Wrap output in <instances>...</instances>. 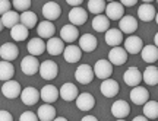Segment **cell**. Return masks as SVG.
Listing matches in <instances>:
<instances>
[{"label":"cell","instance_id":"6da1fadb","mask_svg":"<svg viewBox=\"0 0 158 121\" xmlns=\"http://www.w3.org/2000/svg\"><path fill=\"white\" fill-rule=\"evenodd\" d=\"M95 77V72H94V67L88 66V64H81L78 66V69L75 70V79L82 85H88L94 80Z\"/></svg>","mask_w":158,"mask_h":121},{"label":"cell","instance_id":"7a4b0ae2","mask_svg":"<svg viewBox=\"0 0 158 121\" xmlns=\"http://www.w3.org/2000/svg\"><path fill=\"white\" fill-rule=\"evenodd\" d=\"M40 66H41V63H38L37 60V57L35 55H25L21 61V70H22L23 75H27V76H32L35 73L40 72Z\"/></svg>","mask_w":158,"mask_h":121},{"label":"cell","instance_id":"3957f363","mask_svg":"<svg viewBox=\"0 0 158 121\" xmlns=\"http://www.w3.org/2000/svg\"><path fill=\"white\" fill-rule=\"evenodd\" d=\"M94 72H95V76L101 80H106V79H110V76L113 75V64L110 63V60H106V58H101L95 63L94 66Z\"/></svg>","mask_w":158,"mask_h":121},{"label":"cell","instance_id":"277c9868","mask_svg":"<svg viewBox=\"0 0 158 121\" xmlns=\"http://www.w3.org/2000/svg\"><path fill=\"white\" fill-rule=\"evenodd\" d=\"M57 73H59V66L53 60H45L41 63V66H40V76L43 77L44 80L56 79Z\"/></svg>","mask_w":158,"mask_h":121},{"label":"cell","instance_id":"5b68a950","mask_svg":"<svg viewBox=\"0 0 158 121\" xmlns=\"http://www.w3.org/2000/svg\"><path fill=\"white\" fill-rule=\"evenodd\" d=\"M22 91L23 89L21 88V83L16 82V80H7L2 86V94L7 99H15L18 96H21Z\"/></svg>","mask_w":158,"mask_h":121},{"label":"cell","instance_id":"8992f818","mask_svg":"<svg viewBox=\"0 0 158 121\" xmlns=\"http://www.w3.org/2000/svg\"><path fill=\"white\" fill-rule=\"evenodd\" d=\"M129 53L124 50V47H113L108 53V60L113 66H123L127 61Z\"/></svg>","mask_w":158,"mask_h":121},{"label":"cell","instance_id":"52a82bcc","mask_svg":"<svg viewBox=\"0 0 158 121\" xmlns=\"http://www.w3.org/2000/svg\"><path fill=\"white\" fill-rule=\"evenodd\" d=\"M123 80L127 86L136 88V86H139V83L143 80V77H142V73L138 67H129L123 75Z\"/></svg>","mask_w":158,"mask_h":121},{"label":"cell","instance_id":"ba28073f","mask_svg":"<svg viewBox=\"0 0 158 121\" xmlns=\"http://www.w3.org/2000/svg\"><path fill=\"white\" fill-rule=\"evenodd\" d=\"M68 18H69V21H70L72 25L81 26V25H84V23L86 22V19H88V12L85 10L84 7H81V6L72 7V9L69 10Z\"/></svg>","mask_w":158,"mask_h":121},{"label":"cell","instance_id":"9c48e42d","mask_svg":"<svg viewBox=\"0 0 158 121\" xmlns=\"http://www.w3.org/2000/svg\"><path fill=\"white\" fill-rule=\"evenodd\" d=\"M60 38L68 42V44H73L75 41H79V29L72 23H68L60 29Z\"/></svg>","mask_w":158,"mask_h":121},{"label":"cell","instance_id":"30bf717a","mask_svg":"<svg viewBox=\"0 0 158 121\" xmlns=\"http://www.w3.org/2000/svg\"><path fill=\"white\" fill-rule=\"evenodd\" d=\"M106 16L110 21H120L124 16V6L120 2H111L106 7Z\"/></svg>","mask_w":158,"mask_h":121},{"label":"cell","instance_id":"8fae6325","mask_svg":"<svg viewBox=\"0 0 158 121\" xmlns=\"http://www.w3.org/2000/svg\"><path fill=\"white\" fill-rule=\"evenodd\" d=\"M62 15V7L57 5L56 2H47L43 6V16L45 18V21H56Z\"/></svg>","mask_w":158,"mask_h":121},{"label":"cell","instance_id":"7c38bea8","mask_svg":"<svg viewBox=\"0 0 158 121\" xmlns=\"http://www.w3.org/2000/svg\"><path fill=\"white\" fill-rule=\"evenodd\" d=\"M104 39H106L107 45H110L111 48H113V47H120V44L124 42L123 32H122L118 28H110L107 32L104 34Z\"/></svg>","mask_w":158,"mask_h":121},{"label":"cell","instance_id":"4fadbf2b","mask_svg":"<svg viewBox=\"0 0 158 121\" xmlns=\"http://www.w3.org/2000/svg\"><path fill=\"white\" fill-rule=\"evenodd\" d=\"M129 96H130V101L135 105H145L149 101V92L145 88H142V86L132 88Z\"/></svg>","mask_w":158,"mask_h":121},{"label":"cell","instance_id":"5bb4252c","mask_svg":"<svg viewBox=\"0 0 158 121\" xmlns=\"http://www.w3.org/2000/svg\"><path fill=\"white\" fill-rule=\"evenodd\" d=\"M118 29L123 34L133 35V32L138 29V21H136V18L130 16V15H124V16L118 21Z\"/></svg>","mask_w":158,"mask_h":121},{"label":"cell","instance_id":"9a60e30c","mask_svg":"<svg viewBox=\"0 0 158 121\" xmlns=\"http://www.w3.org/2000/svg\"><path fill=\"white\" fill-rule=\"evenodd\" d=\"M143 48V42H142L141 37L138 35H129L127 38L124 39V50L129 54H138L141 53Z\"/></svg>","mask_w":158,"mask_h":121},{"label":"cell","instance_id":"2e32d148","mask_svg":"<svg viewBox=\"0 0 158 121\" xmlns=\"http://www.w3.org/2000/svg\"><path fill=\"white\" fill-rule=\"evenodd\" d=\"M40 99H41V94H40L35 88H32V86L25 88L22 91V94H21V101H22L25 105H28V107L35 105Z\"/></svg>","mask_w":158,"mask_h":121},{"label":"cell","instance_id":"e0dca14e","mask_svg":"<svg viewBox=\"0 0 158 121\" xmlns=\"http://www.w3.org/2000/svg\"><path fill=\"white\" fill-rule=\"evenodd\" d=\"M40 94H41V99L44 101L45 104H53V102H56L59 96H60V91L54 86V85H45L43 86V89L40 91Z\"/></svg>","mask_w":158,"mask_h":121},{"label":"cell","instance_id":"ac0fdd59","mask_svg":"<svg viewBox=\"0 0 158 121\" xmlns=\"http://www.w3.org/2000/svg\"><path fill=\"white\" fill-rule=\"evenodd\" d=\"M111 114H113V117H116L117 120H124V118L130 114L129 104H127L126 101H122V99L116 101V102L111 105Z\"/></svg>","mask_w":158,"mask_h":121},{"label":"cell","instance_id":"d6986e66","mask_svg":"<svg viewBox=\"0 0 158 121\" xmlns=\"http://www.w3.org/2000/svg\"><path fill=\"white\" fill-rule=\"evenodd\" d=\"M155 16H157V12L151 3H142L138 7V18L142 22H151L155 19Z\"/></svg>","mask_w":158,"mask_h":121},{"label":"cell","instance_id":"ffe728a7","mask_svg":"<svg viewBox=\"0 0 158 121\" xmlns=\"http://www.w3.org/2000/svg\"><path fill=\"white\" fill-rule=\"evenodd\" d=\"M60 96L66 102L76 101V98L79 96V91L76 88V85H73V83H70V82H66L64 85H62V88H60Z\"/></svg>","mask_w":158,"mask_h":121},{"label":"cell","instance_id":"44dd1931","mask_svg":"<svg viewBox=\"0 0 158 121\" xmlns=\"http://www.w3.org/2000/svg\"><path fill=\"white\" fill-rule=\"evenodd\" d=\"M63 57L64 60L70 63V64H75L78 63L81 58H82V50L79 45H75V44H69L66 48H64V53H63Z\"/></svg>","mask_w":158,"mask_h":121},{"label":"cell","instance_id":"7402d4cb","mask_svg":"<svg viewBox=\"0 0 158 121\" xmlns=\"http://www.w3.org/2000/svg\"><path fill=\"white\" fill-rule=\"evenodd\" d=\"M56 32V26H54V23L51 22V21H41L38 23V26H37V34H38L40 38L43 39H50L53 38V35Z\"/></svg>","mask_w":158,"mask_h":121},{"label":"cell","instance_id":"603a6c76","mask_svg":"<svg viewBox=\"0 0 158 121\" xmlns=\"http://www.w3.org/2000/svg\"><path fill=\"white\" fill-rule=\"evenodd\" d=\"M100 91H101V94L106 98H114L118 94L120 88H118V83L114 79H106V80H102Z\"/></svg>","mask_w":158,"mask_h":121},{"label":"cell","instance_id":"cb8c5ba5","mask_svg":"<svg viewBox=\"0 0 158 121\" xmlns=\"http://www.w3.org/2000/svg\"><path fill=\"white\" fill-rule=\"evenodd\" d=\"M18 55H19V48L13 42H5L0 47V57H2V60L12 61L15 60Z\"/></svg>","mask_w":158,"mask_h":121},{"label":"cell","instance_id":"d4e9b609","mask_svg":"<svg viewBox=\"0 0 158 121\" xmlns=\"http://www.w3.org/2000/svg\"><path fill=\"white\" fill-rule=\"evenodd\" d=\"M95 105V99L89 92H82L76 98V107L81 111H91Z\"/></svg>","mask_w":158,"mask_h":121},{"label":"cell","instance_id":"484cf974","mask_svg":"<svg viewBox=\"0 0 158 121\" xmlns=\"http://www.w3.org/2000/svg\"><path fill=\"white\" fill-rule=\"evenodd\" d=\"M78 42H79L81 50L85 51V53H92L97 48V45H98V41H97V38L92 34H84V35H81Z\"/></svg>","mask_w":158,"mask_h":121},{"label":"cell","instance_id":"4316f807","mask_svg":"<svg viewBox=\"0 0 158 121\" xmlns=\"http://www.w3.org/2000/svg\"><path fill=\"white\" fill-rule=\"evenodd\" d=\"M45 50H47V42H45V41H43V38L37 37V38L29 39V42H28V53L31 55L38 57V55H41L43 53H44Z\"/></svg>","mask_w":158,"mask_h":121},{"label":"cell","instance_id":"83f0119b","mask_svg":"<svg viewBox=\"0 0 158 121\" xmlns=\"http://www.w3.org/2000/svg\"><path fill=\"white\" fill-rule=\"evenodd\" d=\"M142 60L148 63V64H152L158 60V47L155 44H148L145 45L141 51Z\"/></svg>","mask_w":158,"mask_h":121},{"label":"cell","instance_id":"f1b7e54d","mask_svg":"<svg viewBox=\"0 0 158 121\" xmlns=\"http://www.w3.org/2000/svg\"><path fill=\"white\" fill-rule=\"evenodd\" d=\"M64 41L62 38H56V37H53L47 41V51H48V54L51 55H60L62 53H64Z\"/></svg>","mask_w":158,"mask_h":121},{"label":"cell","instance_id":"f546056e","mask_svg":"<svg viewBox=\"0 0 158 121\" xmlns=\"http://www.w3.org/2000/svg\"><path fill=\"white\" fill-rule=\"evenodd\" d=\"M40 121H53L56 118V108L51 104H43L37 111Z\"/></svg>","mask_w":158,"mask_h":121},{"label":"cell","instance_id":"4dcf8cb0","mask_svg":"<svg viewBox=\"0 0 158 121\" xmlns=\"http://www.w3.org/2000/svg\"><path fill=\"white\" fill-rule=\"evenodd\" d=\"M92 29L97 31V32H107L110 29V19H108L106 15H97L94 19H92Z\"/></svg>","mask_w":158,"mask_h":121},{"label":"cell","instance_id":"1f68e13d","mask_svg":"<svg viewBox=\"0 0 158 121\" xmlns=\"http://www.w3.org/2000/svg\"><path fill=\"white\" fill-rule=\"evenodd\" d=\"M18 23H21V15L16 10H10L5 15H2V26L12 29L13 26H16Z\"/></svg>","mask_w":158,"mask_h":121},{"label":"cell","instance_id":"d6a6232c","mask_svg":"<svg viewBox=\"0 0 158 121\" xmlns=\"http://www.w3.org/2000/svg\"><path fill=\"white\" fill-rule=\"evenodd\" d=\"M29 35V28H27L22 23H18L16 26H13L10 29V38L13 41H25Z\"/></svg>","mask_w":158,"mask_h":121},{"label":"cell","instance_id":"836d02e7","mask_svg":"<svg viewBox=\"0 0 158 121\" xmlns=\"http://www.w3.org/2000/svg\"><path fill=\"white\" fill-rule=\"evenodd\" d=\"M142 77H143V82L149 85V86H155L158 85V67L155 66H148L145 69V72L142 73Z\"/></svg>","mask_w":158,"mask_h":121},{"label":"cell","instance_id":"e575fe53","mask_svg":"<svg viewBox=\"0 0 158 121\" xmlns=\"http://www.w3.org/2000/svg\"><path fill=\"white\" fill-rule=\"evenodd\" d=\"M13 73H15V69H13V64L10 61H6V60L0 61V80L2 82L12 80Z\"/></svg>","mask_w":158,"mask_h":121},{"label":"cell","instance_id":"d590c367","mask_svg":"<svg viewBox=\"0 0 158 121\" xmlns=\"http://www.w3.org/2000/svg\"><path fill=\"white\" fill-rule=\"evenodd\" d=\"M143 115L148 120H155L158 118V102L157 101H148L143 105Z\"/></svg>","mask_w":158,"mask_h":121},{"label":"cell","instance_id":"8d00e7d4","mask_svg":"<svg viewBox=\"0 0 158 121\" xmlns=\"http://www.w3.org/2000/svg\"><path fill=\"white\" fill-rule=\"evenodd\" d=\"M107 3L106 0H88V10L94 15H102V12H106Z\"/></svg>","mask_w":158,"mask_h":121},{"label":"cell","instance_id":"74e56055","mask_svg":"<svg viewBox=\"0 0 158 121\" xmlns=\"http://www.w3.org/2000/svg\"><path fill=\"white\" fill-rule=\"evenodd\" d=\"M37 21H38V18H37V15L34 12L27 10L23 13H21V23L25 25L27 28H34L37 25Z\"/></svg>","mask_w":158,"mask_h":121},{"label":"cell","instance_id":"f35d334b","mask_svg":"<svg viewBox=\"0 0 158 121\" xmlns=\"http://www.w3.org/2000/svg\"><path fill=\"white\" fill-rule=\"evenodd\" d=\"M31 0H13L12 2V5H13V7H15V10L16 12H27L29 10V7H31Z\"/></svg>","mask_w":158,"mask_h":121},{"label":"cell","instance_id":"ab89813d","mask_svg":"<svg viewBox=\"0 0 158 121\" xmlns=\"http://www.w3.org/2000/svg\"><path fill=\"white\" fill-rule=\"evenodd\" d=\"M19 121H40V118L37 114L31 112V111H27V112H22V114H21Z\"/></svg>","mask_w":158,"mask_h":121},{"label":"cell","instance_id":"60d3db41","mask_svg":"<svg viewBox=\"0 0 158 121\" xmlns=\"http://www.w3.org/2000/svg\"><path fill=\"white\" fill-rule=\"evenodd\" d=\"M10 2L9 0H0V15H5L7 12H10Z\"/></svg>","mask_w":158,"mask_h":121},{"label":"cell","instance_id":"b9f144b4","mask_svg":"<svg viewBox=\"0 0 158 121\" xmlns=\"http://www.w3.org/2000/svg\"><path fill=\"white\" fill-rule=\"evenodd\" d=\"M0 121H13V117L9 111L2 110L0 111Z\"/></svg>","mask_w":158,"mask_h":121},{"label":"cell","instance_id":"7bdbcfd3","mask_svg":"<svg viewBox=\"0 0 158 121\" xmlns=\"http://www.w3.org/2000/svg\"><path fill=\"white\" fill-rule=\"evenodd\" d=\"M120 3L124 6V7H132L138 3V0H120Z\"/></svg>","mask_w":158,"mask_h":121},{"label":"cell","instance_id":"ee69618b","mask_svg":"<svg viewBox=\"0 0 158 121\" xmlns=\"http://www.w3.org/2000/svg\"><path fill=\"white\" fill-rule=\"evenodd\" d=\"M82 2H84V0H66V3L70 6H73V7H78L79 5H82Z\"/></svg>","mask_w":158,"mask_h":121},{"label":"cell","instance_id":"f6af8a7d","mask_svg":"<svg viewBox=\"0 0 158 121\" xmlns=\"http://www.w3.org/2000/svg\"><path fill=\"white\" fill-rule=\"evenodd\" d=\"M81 121H98V120H97V117H94V115H91L89 114V115H85Z\"/></svg>","mask_w":158,"mask_h":121},{"label":"cell","instance_id":"bcb514c9","mask_svg":"<svg viewBox=\"0 0 158 121\" xmlns=\"http://www.w3.org/2000/svg\"><path fill=\"white\" fill-rule=\"evenodd\" d=\"M132 121H149V120H148V118H147L145 115H136Z\"/></svg>","mask_w":158,"mask_h":121},{"label":"cell","instance_id":"7dc6e473","mask_svg":"<svg viewBox=\"0 0 158 121\" xmlns=\"http://www.w3.org/2000/svg\"><path fill=\"white\" fill-rule=\"evenodd\" d=\"M53 121H68V118H64V117H56Z\"/></svg>","mask_w":158,"mask_h":121},{"label":"cell","instance_id":"c3c4849f","mask_svg":"<svg viewBox=\"0 0 158 121\" xmlns=\"http://www.w3.org/2000/svg\"><path fill=\"white\" fill-rule=\"evenodd\" d=\"M154 42H155V45L158 47V32L155 34V37H154Z\"/></svg>","mask_w":158,"mask_h":121},{"label":"cell","instance_id":"681fc988","mask_svg":"<svg viewBox=\"0 0 158 121\" xmlns=\"http://www.w3.org/2000/svg\"><path fill=\"white\" fill-rule=\"evenodd\" d=\"M151 2H154V0H142V3H151Z\"/></svg>","mask_w":158,"mask_h":121},{"label":"cell","instance_id":"f907efd6","mask_svg":"<svg viewBox=\"0 0 158 121\" xmlns=\"http://www.w3.org/2000/svg\"><path fill=\"white\" fill-rule=\"evenodd\" d=\"M106 2H108V3H111V2H117V0H106Z\"/></svg>","mask_w":158,"mask_h":121},{"label":"cell","instance_id":"816d5d0a","mask_svg":"<svg viewBox=\"0 0 158 121\" xmlns=\"http://www.w3.org/2000/svg\"><path fill=\"white\" fill-rule=\"evenodd\" d=\"M155 21H157V23H158V12H157V16H155Z\"/></svg>","mask_w":158,"mask_h":121},{"label":"cell","instance_id":"f5cc1de1","mask_svg":"<svg viewBox=\"0 0 158 121\" xmlns=\"http://www.w3.org/2000/svg\"><path fill=\"white\" fill-rule=\"evenodd\" d=\"M116 121H126V120H116Z\"/></svg>","mask_w":158,"mask_h":121},{"label":"cell","instance_id":"db71d44e","mask_svg":"<svg viewBox=\"0 0 158 121\" xmlns=\"http://www.w3.org/2000/svg\"><path fill=\"white\" fill-rule=\"evenodd\" d=\"M157 2H158V0H157Z\"/></svg>","mask_w":158,"mask_h":121}]
</instances>
